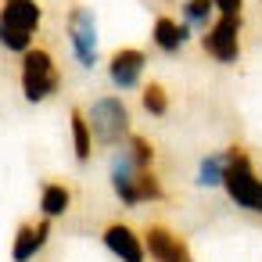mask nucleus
Returning a JSON list of instances; mask_svg holds the SVG:
<instances>
[{"mask_svg":"<svg viewBox=\"0 0 262 262\" xmlns=\"http://www.w3.org/2000/svg\"><path fill=\"white\" fill-rule=\"evenodd\" d=\"M86 122H90V133H94V144L115 151L126 144V137L133 133V115H129V104L119 97V94H104L97 101H90L86 108Z\"/></svg>","mask_w":262,"mask_h":262,"instance_id":"nucleus-1","label":"nucleus"},{"mask_svg":"<svg viewBox=\"0 0 262 262\" xmlns=\"http://www.w3.org/2000/svg\"><path fill=\"white\" fill-rule=\"evenodd\" d=\"M18 79H22V97H26L29 104H43V101H51V97L61 90V69H58L51 47L33 43V47L22 54Z\"/></svg>","mask_w":262,"mask_h":262,"instance_id":"nucleus-2","label":"nucleus"},{"mask_svg":"<svg viewBox=\"0 0 262 262\" xmlns=\"http://www.w3.org/2000/svg\"><path fill=\"white\" fill-rule=\"evenodd\" d=\"M226 151H230L226 169H223V190H226V198H230L237 208L262 215V176L255 172V165H251V158H248L244 147L233 144V147H226Z\"/></svg>","mask_w":262,"mask_h":262,"instance_id":"nucleus-3","label":"nucleus"},{"mask_svg":"<svg viewBox=\"0 0 262 262\" xmlns=\"http://www.w3.org/2000/svg\"><path fill=\"white\" fill-rule=\"evenodd\" d=\"M65 36L72 47V58L79 69H97L101 65V40H97V18L86 4H72L65 18Z\"/></svg>","mask_w":262,"mask_h":262,"instance_id":"nucleus-4","label":"nucleus"},{"mask_svg":"<svg viewBox=\"0 0 262 262\" xmlns=\"http://www.w3.org/2000/svg\"><path fill=\"white\" fill-rule=\"evenodd\" d=\"M201 51L219 65H233L241 58V18H223L219 15L201 33Z\"/></svg>","mask_w":262,"mask_h":262,"instance_id":"nucleus-5","label":"nucleus"},{"mask_svg":"<svg viewBox=\"0 0 262 262\" xmlns=\"http://www.w3.org/2000/svg\"><path fill=\"white\" fill-rule=\"evenodd\" d=\"M140 237H144V251L151 262H194L187 241L176 230H169L165 223H147Z\"/></svg>","mask_w":262,"mask_h":262,"instance_id":"nucleus-6","label":"nucleus"},{"mask_svg":"<svg viewBox=\"0 0 262 262\" xmlns=\"http://www.w3.org/2000/svg\"><path fill=\"white\" fill-rule=\"evenodd\" d=\"M147 69V54L140 47H119L108 58V83L122 94V90H137Z\"/></svg>","mask_w":262,"mask_h":262,"instance_id":"nucleus-7","label":"nucleus"},{"mask_svg":"<svg viewBox=\"0 0 262 262\" xmlns=\"http://www.w3.org/2000/svg\"><path fill=\"white\" fill-rule=\"evenodd\" d=\"M108 180H112V190H115L119 205H126V208H137V205H140V183H137V180H140V169L129 162L126 147H115V151H112Z\"/></svg>","mask_w":262,"mask_h":262,"instance_id":"nucleus-8","label":"nucleus"},{"mask_svg":"<svg viewBox=\"0 0 262 262\" xmlns=\"http://www.w3.org/2000/svg\"><path fill=\"white\" fill-rule=\"evenodd\" d=\"M101 241L104 248L119 258V262H147V251H144V237L129 226V223H104L101 230Z\"/></svg>","mask_w":262,"mask_h":262,"instance_id":"nucleus-9","label":"nucleus"},{"mask_svg":"<svg viewBox=\"0 0 262 262\" xmlns=\"http://www.w3.org/2000/svg\"><path fill=\"white\" fill-rule=\"evenodd\" d=\"M51 241V219H22L15 230V244H11V262H33Z\"/></svg>","mask_w":262,"mask_h":262,"instance_id":"nucleus-10","label":"nucleus"},{"mask_svg":"<svg viewBox=\"0 0 262 262\" xmlns=\"http://www.w3.org/2000/svg\"><path fill=\"white\" fill-rule=\"evenodd\" d=\"M0 26L36 36L40 26H43V4L40 0H4V8H0Z\"/></svg>","mask_w":262,"mask_h":262,"instance_id":"nucleus-11","label":"nucleus"},{"mask_svg":"<svg viewBox=\"0 0 262 262\" xmlns=\"http://www.w3.org/2000/svg\"><path fill=\"white\" fill-rule=\"evenodd\" d=\"M194 33H190V26L187 22H180V18H172V15H158L155 18V26H151V43L165 54V58H176L183 47H187V40H190Z\"/></svg>","mask_w":262,"mask_h":262,"instance_id":"nucleus-12","label":"nucleus"},{"mask_svg":"<svg viewBox=\"0 0 262 262\" xmlns=\"http://www.w3.org/2000/svg\"><path fill=\"white\" fill-rule=\"evenodd\" d=\"M69 133H72V155L79 165H86L94 158V133H90V122H86V108H72L69 112Z\"/></svg>","mask_w":262,"mask_h":262,"instance_id":"nucleus-13","label":"nucleus"},{"mask_svg":"<svg viewBox=\"0 0 262 262\" xmlns=\"http://www.w3.org/2000/svg\"><path fill=\"white\" fill-rule=\"evenodd\" d=\"M69 208H72V187L61 183V180H47V183L40 187V215L61 219Z\"/></svg>","mask_w":262,"mask_h":262,"instance_id":"nucleus-14","label":"nucleus"},{"mask_svg":"<svg viewBox=\"0 0 262 262\" xmlns=\"http://www.w3.org/2000/svg\"><path fill=\"white\" fill-rule=\"evenodd\" d=\"M180 22H187L190 33H205L215 22V4H212V0H183Z\"/></svg>","mask_w":262,"mask_h":262,"instance_id":"nucleus-15","label":"nucleus"},{"mask_svg":"<svg viewBox=\"0 0 262 262\" xmlns=\"http://www.w3.org/2000/svg\"><path fill=\"white\" fill-rule=\"evenodd\" d=\"M226 158H230V151H208V155L198 162V176H194V183H198V187H223Z\"/></svg>","mask_w":262,"mask_h":262,"instance_id":"nucleus-16","label":"nucleus"},{"mask_svg":"<svg viewBox=\"0 0 262 262\" xmlns=\"http://www.w3.org/2000/svg\"><path fill=\"white\" fill-rule=\"evenodd\" d=\"M122 147H126L129 162H133L137 169H155V158H158V151H155V140H147L144 133H129Z\"/></svg>","mask_w":262,"mask_h":262,"instance_id":"nucleus-17","label":"nucleus"},{"mask_svg":"<svg viewBox=\"0 0 262 262\" xmlns=\"http://www.w3.org/2000/svg\"><path fill=\"white\" fill-rule=\"evenodd\" d=\"M140 104H144V112H147L151 119H165L169 108H172L169 90H165L162 83H147V86H140Z\"/></svg>","mask_w":262,"mask_h":262,"instance_id":"nucleus-18","label":"nucleus"},{"mask_svg":"<svg viewBox=\"0 0 262 262\" xmlns=\"http://www.w3.org/2000/svg\"><path fill=\"white\" fill-rule=\"evenodd\" d=\"M140 205L144 201H162L165 198V187H162V176L155 169H140Z\"/></svg>","mask_w":262,"mask_h":262,"instance_id":"nucleus-19","label":"nucleus"},{"mask_svg":"<svg viewBox=\"0 0 262 262\" xmlns=\"http://www.w3.org/2000/svg\"><path fill=\"white\" fill-rule=\"evenodd\" d=\"M33 40L36 36H29V33H18V29H8V26H0V47L4 51H11V54H26L29 47H33Z\"/></svg>","mask_w":262,"mask_h":262,"instance_id":"nucleus-20","label":"nucleus"},{"mask_svg":"<svg viewBox=\"0 0 262 262\" xmlns=\"http://www.w3.org/2000/svg\"><path fill=\"white\" fill-rule=\"evenodd\" d=\"M215 4V15H223V18H241V11H244V0H212Z\"/></svg>","mask_w":262,"mask_h":262,"instance_id":"nucleus-21","label":"nucleus"}]
</instances>
